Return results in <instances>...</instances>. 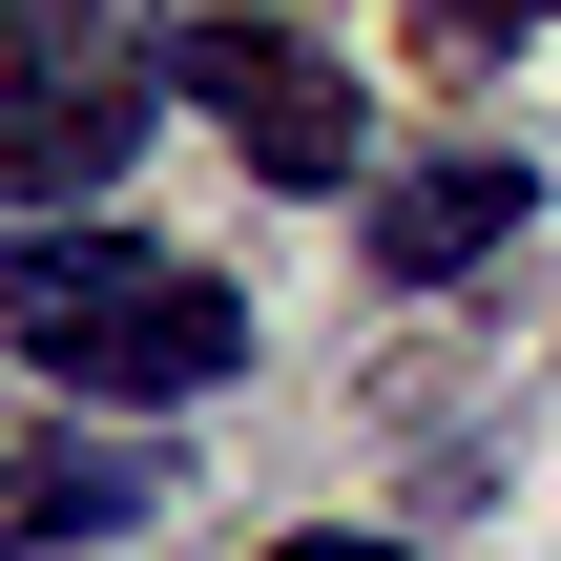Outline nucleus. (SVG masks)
<instances>
[{
	"instance_id": "nucleus-1",
	"label": "nucleus",
	"mask_w": 561,
	"mask_h": 561,
	"mask_svg": "<svg viewBox=\"0 0 561 561\" xmlns=\"http://www.w3.org/2000/svg\"><path fill=\"white\" fill-rule=\"evenodd\" d=\"M0 333L42 396H146V416L250 375V291L187 250H125V229H0Z\"/></svg>"
},
{
	"instance_id": "nucleus-2",
	"label": "nucleus",
	"mask_w": 561,
	"mask_h": 561,
	"mask_svg": "<svg viewBox=\"0 0 561 561\" xmlns=\"http://www.w3.org/2000/svg\"><path fill=\"white\" fill-rule=\"evenodd\" d=\"M146 42H104V21H0V208L21 229H83V187L146 146Z\"/></svg>"
},
{
	"instance_id": "nucleus-3",
	"label": "nucleus",
	"mask_w": 561,
	"mask_h": 561,
	"mask_svg": "<svg viewBox=\"0 0 561 561\" xmlns=\"http://www.w3.org/2000/svg\"><path fill=\"white\" fill-rule=\"evenodd\" d=\"M146 83L208 104V125H250L271 187H333V167H354V83H333V42H291V21H167Z\"/></svg>"
},
{
	"instance_id": "nucleus-4",
	"label": "nucleus",
	"mask_w": 561,
	"mask_h": 561,
	"mask_svg": "<svg viewBox=\"0 0 561 561\" xmlns=\"http://www.w3.org/2000/svg\"><path fill=\"white\" fill-rule=\"evenodd\" d=\"M500 229H520V167H500V146H416V167H375V208H354V250H375L396 291L479 271Z\"/></svg>"
},
{
	"instance_id": "nucleus-5",
	"label": "nucleus",
	"mask_w": 561,
	"mask_h": 561,
	"mask_svg": "<svg viewBox=\"0 0 561 561\" xmlns=\"http://www.w3.org/2000/svg\"><path fill=\"white\" fill-rule=\"evenodd\" d=\"M146 500H167V458H146V437H42V458L0 479V541H21V561H62V541H125Z\"/></svg>"
},
{
	"instance_id": "nucleus-6",
	"label": "nucleus",
	"mask_w": 561,
	"mask_h": 561,
	"mask_svg": "<svg viewBox=\"0 0 561 561\" xmlns=\"http://www.w3.org/2000/svg\"><path fill=\"white\" fill-rule=\"evenodd\" d=\"M271 561H396V541H271Z\"/></svg>"
}]
</instances>
